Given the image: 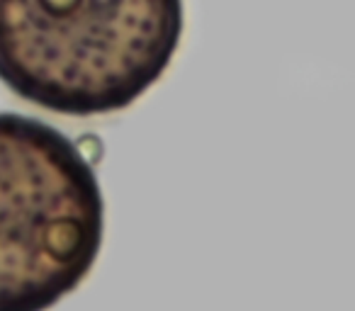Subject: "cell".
<instances>
[{
    "label": "cell",
    "mask_w": 355,
    "mask_h": 311,
    "mask_svg": "<svg viewBox=\"0 0 355 311\" xmlns=\"http://www.w3.org/2000/svg\"><path fill=\"white\" fill-rule=\"evenodd\" d=\"M73 143H76V148H78L80 156H83L93 168L100 163V159H103V141H100L95 134H85V136H80L78 141H73Z\"/></svg>",
    "instance_id": "cell-3"
},
{
    "label": "cell",
    "mask_w": 355,
    "mask_h": 311,
    "mask_svg": "<svg viewBox=\"0 0 355 311\" xmlns=\"http://www.w3.org/2000/svg\"><path fill=\"white\" fill-rule=\"evenodd\" d=\"M180 32L183 0H0V80L51 112H114L161 78Z\"/></svg>",
    "instance_id": "cell-1"
},
{
    "label": "cell",
    "mask_w": 355,
    "mask_h": 311,
    "mask_svg": "<svg viewBox=\"0 0 355 311\" xmlns=\"http://www.w3.org/2000/svg\"><path fill=\"white\" fill-rule=\"evenodd\" d=\"M103 193L73 141L0 114V311H44L85 280L103 246Z\"/></svg>",
    "instance_id": "cell-2"
}]
</instances>
